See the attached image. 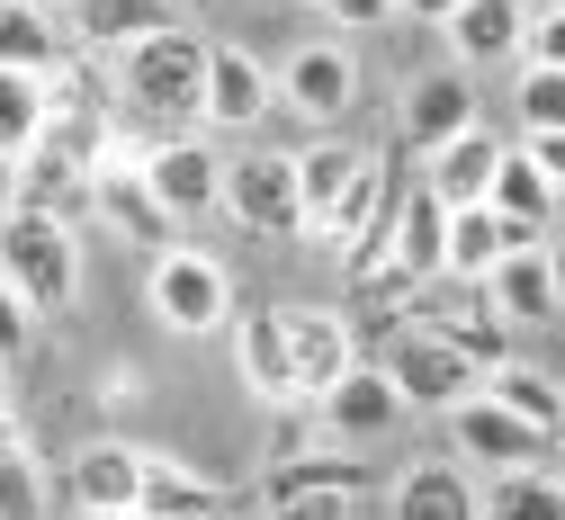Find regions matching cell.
<instances>
[{
  "label": "cell",
  "instance_id": "obj_1",
  "mask_svg": "<svg viewBox=\"0 0 565 520\" xmlns=\"http://www.w3.org/2000/svg\"><path fill=\"white\" fill-rule=\"evenodd\" d=\"M198 82H206V36L198 28H162L145 45H126L117 54V126H145L153 144L189 135L198 126Z\"/></svg>",
  "mask_w": 565,
  "mask_h": 520
},
{
  "label": "cell",
  "instance_id": "obj_2",
  "mask_svg": "<svg viewBox=\"0 0 565 520\" xmlns=\"http://www.w3.org/2000/svg\"><path fill=\"white\" fill-rule=\"evenodd\" d=\"M0 287H10L28 315H63L82 296L73 225H63V215H36V206H0Z\"/></svg>",
  "mask_w": 565,
  "mask_h": 520
},
{
  "label": "cell",
  "instance_id": "obj_3",
  "mask_svg": "<svg viewBox=\"0 0 565 520\" xmlns=\"http://www.w3.org/2000/svg\"><path fill=\"white\" fill-rule=\"evenodd\" d=\"M145 306H153L171 332L206 341V332H225V323H234V278H225L216 252L171 243V252H153V269H145Z\"/></svg>",
  "mask_w": 565,
  "mask_h": 520
},
{
  "label": "cell",
  "instance_id": "obj_4",
  "mask_svg": "<svg viewBox=\"0 0 565 520\" xmlns=\"http://www.w3.org/2000/svg\"><path fill=\"white\" fill-rule=\"evenodd\" d=\"M243 234H260V243H288V234H306V206H297V153H243V162H225V198H216Z\"/></svg>",
  "mask_w": 565,
  "mask_h": 520
},
{
  "label": "cell",
  "instance_id": "obj_5",
  "mask_svg": "<svg viewBox=\"0 0 565 520\" xmlns=\"http://www.w3.org/2000/svg\"><path fill=\"white\" fill-rule=\"evenodd\" d=\"M386 386L404 395V413H449V404H467L476 395V368L440 341V332H413V323H395V341H386Z\"/></svg>",
  "mask_w": 565,
  "mask_h": 520
},
{
  "label": "cell",
  "instance_id": "obj_6",
  "mask_svg": "<svg viewBox=\"0 0 565 520\" xmlns=\"http://www.w3.org/2000/svg\"><path fill=\"white\" fill-rule=\"evenodd\" d=\"M90 215L108 234H126V243H145V252H171V215H162V198L145 189V153H126V144H108V162L90 171Z\"/></svg>",
  "mask_w": 565,
  "mask_h": 520
},
{
  "label": "cell",
  "instance_id": "obj_7",
  "mask_svg": "<svg viewBox=\"0 0 565 520\" xmlns=\"http://www.w3.org/2000/svg\"><path fill=\"white\" fill-rule=\"evenodd\" d=\"M278 332H288V378H297V404H323L350 368H360V332L323 306H278Z\"/></svg>",
  "mask_w": 565,
  "mask_h": 520
},
{
  "label": "cell",
  "instance_id": "obj_8",
  "mask_svg": "<svg viewBox=\"0 0 565 520\" xmlns=\"http://www.w3.org/2000/svg\"><path fill=\"white\" fill-rule=\"evenodd\" d=\"M449 439H458V449L476 458V467H493V476H521V467H547V449H556V439H539L521 413H503V404H493L484 386L467 395V404H449Z\"/></svg>",
  "mask_w": 565,
  "mask_h": 520
},
{
  "label": "cell",
  "instance_id": "obj_9",
  "mask_svg": "<svg viewBox=\"0 0 565 520\" xmlns=\"http://www.w3.org/2000/svg\"><path fill=\"white\" fill-rule=\"evenodd\" d=\"M145 189L162 198L171 225H189V215H206L225 198V162L206 153L198 135H162V144H145Z\"/></svg>",
  "mask_w": 565,
  "mask_h": 520
},
{
  "label": "cell",
  "instance_id": "obj_10",
  "mask_svg": "<svg viewBox=\"0 0 565 520\" xmlns=\"http://www.w3.org/2000/svg\"><path fill=\"white\" fill-rule=\"evenodd\" d=\"M162 28H180V0H73L63 10V45L73 54H126Z\"/></svg>",
  "mask_w": 565,
  "mask_h": 520
},
{
  "label": "cell",
  "instance_id": "obj_11",
  "mask_svg": "<svg viewBox=\"0 0 565 520\" xmlns=\"http://www.w3.org/2000/svg\"><path fill=\"white\" fill-rule=\"evenodd\" d=\"M278 108V82L243 45H206V82H198V126H260Z\"/></svg>",
  "mask_w": 565,
  "mask_h": 520
},
{
  "label": "cell",
  "instance_id": "obj_12",
  "mask_svg": "<svg viewBox=\"0 0 565 520\" xmlns=\"http://www.w3.org/2000/svg\"><path fill=\"white\" fill-rule=\"evenodd\" d=\"M315 422H323L332 439H350V449H369V439H386V431L404 422V395L386 386V368H377V359H360V368H350V378L315 404Z\"/></svg>",
  "mask_w": 565,
  "mask_h": 520
},
{
  "label": "cell",
  "instance_id": "obj_13",
  "mask_svg": "<svg viewBox=\"0 0 565 520\" xmlns=\"http://www.w3.org/2000/svg\"><path fill=\"white\" fill-rule=\"evenodd\" d=\"M278 99L332 126V117H350V99H360V63H350L341 45H297L288 63H278Z\"/></svg>",
  "mask_w": 565,
  "mask_h": 520
},
{
  "label": "cell",
  "instance_id": "obj_14",
  "mask_svg": "<svg viewBox=\"0 0 565 520\" xmlns=\"http://www.w3.org/2000/svg\"><path fill=\"white\" fill-rule=\"evenodd\" d=\"M503 153L512 144H493L484 126H467V135H449L440 153H422V189H431L440 206H484V189H493V171H503Z\"/></svg>",
  "mask_w": 565,
  "mask_h": 520
},
{
  "label": "cell",
  "instance_id": "obj_15",
  "mask_svg": "<svg viewBox=\"0 0 565 520\" xmlns=\"http://www.w3.org/2000/svg\"><path fill=\"white\" fill-rule=\"evenodd\" d=\"M484 306L503 323H547L556 315V269H547V243H512L503 261L484 269Z\"/></svg>",
  "mask_w": 565,
  "mask_h": 520
},
{
  "label": "cell",
  "instance_id": "obj_16",
  "mask_svg": "<svg viewBox=\"0 0 565 520\" xmlns=\"http://www.w3.org/2000/svg\"><path fill=\"white\" fill-rule=\"evenodd\" d=\"M440 252H449V206L422 189V180H404V198H395V234H386V261H395L404 278L431 287V278H440Z\"/></svg>",
  "mask_w": 565,
  "mask_h": 520
},
{
  "label": "cell",
  "instance_id": "obj_17",
  "mask_svg": "<svg viewBox=\"0 0 565 520\" xmlns=\"http://www.w3.org/2000/svg\"><path fill=\"white\" fill-rule=\"evenodd\" d=\"M135 511H145V520H206V511H225V485H216V476H198V467L171 458V449H145Z\"/></svg>",
  "mask_w": 565,
  "mask_h": 520
},
{
  "label": "cell",
  "instance_id": "obj_18",
  "mask_svg": "<svg viewBox=\"0 0 565 520\" xmlns=\"http://www.w3.org/2000/svg\"><path fill=\"white\" fill-rule=\"evenodd\" d=\"M234 368L260 404H297V378H288V332H278V306H243L234 315Z\"/></svg>",
  "mask_w": 565,
  "mask_h": 520
},
{
  "label": "cell",
  "instance_id": "obj_19",
  "mask_svg": "<svg viewBox=\"0 0 565 520\" xmlns=\"http://www.w3.org/2000/svg\"><path fill=\"white\" fill-rule=\"evenodd\" d=\"M135 485H145V449L135 439L73 449V511H135Z\"/></svg>",
  "mask_w": 565,
  "mask_h": 520
},
{
  "label": "cell",
  "instance_id": "obj_20",
  "mask_svg": "<svg viewBox=\"0 0 565 520\" xmlns=\"http://www.w3.org/2000/svg\"><path fill=\"white\" fill-rule=\"evenodd\" d=\"M476 126V91L458 82V72H422V82L404 91V144L413 153H440L449 135Z\"/></svg>",
  "mask_w": 565,
  "mask_h": 520
},
{
  "label": "cell",
  "instance_id": "obj_21",
  "mask_svg": "<svg viewBox=\"0 0 565 520\" xmlns=\"http://www.w3.org/2000/svg\"><path fill=\"white\" fill-rule=\"evenodd\" d=\"M386 511H395V520H484V502H476L467 467H449V458H422V467H404Z\"/></svg>",
  "mask_w": 565,
  "mask_h": 520
},
{
  "label": "cell",
  "instance_id": "obj_22",
  "mask_svg": "<svg viewBox=\"0 0 565 520\" xmlns=\"http://www.w3.org/2000/svg\"><path fill=\"white\" fill-rule=\"evenodd\" d=\"M63 63H73V45H63V19L28 10V0H0V72H36V82H54Z\"/></svg>",
  "mask_w": 565,
  "mask_h": 520
},
{
  "label": "cell",
  "instance_id": "obj_23",
  "mask_svg": "<svg viewBox=\"0 0 565 520\" xmlns=\"http://www.w3.org/2000/svg\"><path fill=\"white\" fill-rule=\"evenodd\" d=\"M521 36H530V10H521V0H467V10L449 19V45H458L467 63H512Z\"/></svg>",
  "mask_w": 565,
  "mask_h": 520
},
{
  "label": "cell",
  "instance_id": "obj_24",
  "mask_svg": "<svg viewBox=\"0 0 565 520\" xmlns=\"http://www.w3.org/2000/svg\"><path fill=\"white\" fill-rule=\"evenodd\" d=\"M521 234L503 225L493 206H449V252H440V278H484Z\"/></svg>",
  "mask_w": 565,
  "mask_h": 520
},
{
  "label": "cell",
  "instance_id": "obj_25",
  "mask_svg": "<svg viewBox=\"0 0 565 520\" xmlns=\"http://www.w3.org/2000/svg\"><path fill=\"white\" fill-rule=\"evenodd\" d=\"M503 413H521L539 439H565V386L547 378V368H530V359H512V368H493V386H484Z\"/></svg>",
  "mask_w": 565,
  "mask_h": 520
},
{
  "label": "cell",
  "instance_id": "obj_26",
  "mask_svg": "<svg viewBox=\"0 0 565 520\" xmlns=\"http://www.w3.org/2000/svg\"><path fill=\"white\" fill-rule=\"evenodd\" d=\"M260 494H269V502H288V494H369V458H350V449H306V458H278Z\"/></svg>",
  "mask_w": 565,
  "mask_h": 520
},
{
  "label": "cell",
  "instance_id": "obj_27",
  "mask_svg": "<svg viewBox=\"0 0 565 520\" xmlns=\"http://www.w3.org/2000/svg\"><path fill=\"white\" fill-rule=\"evenodd\" d=\"M45 108H54V91L36 82V72H0V162H28L36 153V135H45Z\"/></svg>",
  "mask_w": 565,
  "mask_h": 520
},
{
  "label": "cell",
  "instance_id": "obj_28",
  "mask_svg": "<svg viewBox=\"0 0 565 520\" xmlns=\"http://www.w3.org/2000/svg\"><path fill=\"white\" fill-rule=\"evenodd\" d=\"M484 206L493 215H503V225L521 234V243H539V225H547V215H556V189L521 162V153H503V171H493V189H484Z\"/></svg>",
  "mask_w": 565,
  "mask_h": 520
},
{
  "label": "cell",
  "instance_id": "obj_29",
  "mask_svg": "<svg viewBox=\"0 0 565 520\" xmlns=\"http://www.w3.org/2000/svg\"><path fill=\"white\" fill-rule=\"evenodd\" d=\"M476 502H484V520H565V476L556 467H521V476H493Z\"/></svg>",
  "mask_w": 565,
  "mask_h": 520
},
{
  "label": "cell",
  "instance_id": "obj_30",
  "mask_svg": "<svg viewBox=\"0 0 565 520\" xmlns=\"http://www.w3.org/2000/svg\"><path fill=\"white\" fill-rule=\"evenodd\" d=\"M360 162H369L360 144H306V153H297V206H306V225L332 215V198L360 180Z\"/></svg>",
  "mask_w": 565,
  "mask_h": 520
},
{
  "label": "cell",
  "instance_id": "obj_31",
  "mask_svg": "<svg viewBox=\"0 0 565 520\" xmlns=\"http://www.w3.org/2000/svg\"><path fill=\"white\" fill-rule=\"evenodd\" d=\"M45 502H54V485H45L36 449H10L0 458V520H45Z\"/></svg>",
  "mask_w": 565,
  "mask_h": 520
},
{
  "label": "cell",
  "instance_id": "obj_32",
  "mask_svg": "<svg viewBox=\"0 0 565 520\" xmlns=\"http://www.w3.org/2000/svg\"><path fill=\"white\" fill-rule=\"evenodd\" d=\"M556 126H565V72L521 63V135H556Z\"/></svg>",
  "mask_w": 565,
  "mask_h": 520
},
{
  "label": "cell",
  "instance_id": "obj_33",
  "mask_svg": "<svg viewBox=\"0 0 565 520\" xmlns=\"http://www.w3.org/2000/svg\"><path fill=\"white\" fill-rule=\"evenodd\" d=\"M306 431H315V404H269V467L306 458Z\"/></svg>",
  "mask_w": 565,
  "mask_h": 520
},
{
  "label": "cell",
  "instance_id": "obj_34",
  "mask_svg": "<svg viewBox=\"0 0 565 520\" xmlns=\"http://www.w3.org/2000/svg\"><path fill=\"white\" fill-rule=\"evenodd\" d=\"M521 45H530V63H556V72H565V0L530 10V36H521Z\"/></svg>",
  "mask_w": 565,
  "mask_h": 520
},
{
  "label": "cell",
  "instance_id": "obj_35",
  "mask_svg": "<svg viewBox=\"0 0 565 520\" xmlns=\"http://www.w3.org/2000/svg\"><path fill=\"white\" fill-rule=\"evenodd\" d=\"M28 332H36V315L19 306V296H10V287H0V378H10V368L28 359Z\"/></svg>",
  "mask_w": 565,
  "mask_h": 520
},
{
  "label": "cell",
  "instance_id": "obj_36",
  "mask_svg": "<svg viewBox=\"0 0 565 520\" xmlns=\"http://www.w3.org/2000/svg\"><path fill=\"white\" fill-rule=\"evenodd\" d=\"M360 511V494H288V502H269V520H350Z\"/></svg>",
  "mask_w": 565,
  "mask_h": 520
},
{
  "label": "cell",
  "instance_id": "obj_37",
  "mask_svg": "<svg viewBox=\"0 0 565 520\" xmlns=\"http://www.w3.org/2000/svg\"><path fill=\"white\" fill-rule=\"evenodd\" d=\"M521 162H530V171L565 198V126H556V135H521Z\"/></svg>",
  "mask_w": 565,
  "mask_h": 520
},
{
  "label": "cell",
  "instance_id": "obj_38",
  "mask_svg": "<svg viewBox=\"0 0 565 520\" xmlns=\"http://www.w3.org/2000/svg\"><path fill=\"white\" fill-rule=\"evenodd\" d=\"M315 10L341 28H377V19H395V0H315Z\"/></svg>",
  "mask_w": 565,
  "mask_h": 520
},
{
  "label": "cell",
  "instance_id": "obj_39",
  "mask_svg": "<svg viewBox=\"0 0 565 520\" xmlns=\"http://www.w3.org/2000/svg\"><path fill=\"white\" fill-rule=\"evenodd\" d=\"M467 0H395V19H422V28H449Z\"/></svg>",
  "mask_w": 565,
  "mask_h": 520
},
{
  "label": "cell",
  "instance_id": "obj_40",
  "mask_svg": "<svg viewBox=\"0 0 565 520\" xmlns=\"http://www.w3.org/2000/svg\"><path fill=\"white\" fill-rule=\"evenodd\" d=\"M10 449H28V431H19V404L0 395V458H10Z\"/></svg>",
  "mask_w": 565,
  "mask_h": 520
},
{
  "label": "cell",
  "instance_id": "obj_41",
  "mask_svg": "<svg viewBox=\"0 0 565 520\" xmlns=\"http://www.w3.org/2000/svg\"><path fill=\"white\" fill-rule=\"evenodd\" d=\"M547 269H556V315H565V243H547Z\"/></svg>",
  "mask_w": 565,
  "mask_h": 520
},
{
  "label": "cell",
  "instance_id": "obj_42",
  "mask_svg": "<svg viewBox=\"0 0 565 520\" xmlns=\"http://www.w3.org/2000/svg\"><path fill=\"white\" fill-rule=\"evenodd\" d=\"M28 10H45V19H63V10H73V0H28Z\"/></svg>",
  "mask_w": 565,
  "mask_h": 520
},
{
  "label": "cell",
  "instance_id": "obj_43",
  "mask_svg": "<svg viewBox=\"0 0 565 520\" xmlns=\"http://www.w3.org/2000/svg\"><path fill=\"white\" fill-rule=\"evenodd\" d=\"M82 520H145V511H82Z\"/></svg>",
  "mask_w": 565,
  "mask_h": 520
},
{
  "label": "cell",
  "instance_id": "obj_44",
  "mask_svg": "<svg viewBox=\"0 0 565 520\" xmlns=\"http://www.w3.org/2000/svg\"><path fill=\"white\" fill-rule=\"evenodd\" d=\"M521 10H547V0H521Z\"/></svg>",
  "mask_w": 565,
  "mask_h": 520
},
{
  "label": "cell",
  "instance_id": "obj_45",
  "mask_svg": "<svg viewBox=\"0 0 565 520\" xmlns=\"http://www.w3.org/2000/svg\"><path fill=\"white\" fill-rule=\"evenodd\" d=\"M206 520H225V511H206Z\"/></svg>",
  "mask_w": 565,
  "mask_h": 520
}]
</instances>
